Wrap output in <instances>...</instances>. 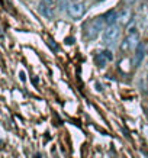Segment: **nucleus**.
Returning <instances> with one entry per match:
<instances>
[{"label": "nucleus", "mask_w": 148, "mask_h": 158, "mask_svg": "<svg viewBox=\"0 0 148 158\" xmlns=\"http://www.w3.org/2000/svg\"><path fill=\"white\" fill-rule=\"evenodd\" d=\"M105 25H106V22H105V19H103V16H96L90 22H87L86 28H84V36H86V39H89V41L96 39L100 35L102 31H105V29H103Z\"/></svg>", "instance_id": "nucleus-1"}, {"label": "nucleus", "mask_w": 148, "mask_h": 158, "mask_svg": "<svg viewBox=\"0 0 148 158\" xmlns=\"http://www.w3.org/2000/svg\"><path fill=\"white\" fill-rule=\"evenodd\" d=\"M119 35H121V28L118 26V23L109 25L103 31V38L102 39H103L105 44H115L119 38Z\"/></svg>", "instance_id": "nucleus-2"}, {"label": "nucleus", "mask_w": 148, "mask_h": 158, "mask_svg": "<svg viewBox=\"0 0 148 158\" xmlns=\"http://www.w3.org/2000/svg\"><path fill=\"white\" fill-rule=\"evenodd\" d=\"M68 10V15L71 16L73 19H80L83 18V15L86 13V7L81 2H71L67 7Z\"/></svg>", "instance_id": "nucleus-3"}, {"label": "nucleus", "mask_w": 148, "mask_h": 158, "mask_svg": "<svg viewBox=\"0 0 148 158\" xmlns=\"http://www.w3.org/2000/svg\"><path fill=\"white\" fill-rule=\"evenodd\" d=\"M139 45V36L138 34H132V35H128V38L125 39L122 45H121V48H122V52H129V51H132Z\"/></svg>", "instance_id": "nucleus-4"}, {"label": "nucleus", "mask_w": 148, "mask_h": 158, "mask_svg": "<svg viewBox=\"0 0 148 158\" xmlns=\"http://www.w3.org/2000/svg\"><path fill=\"white\" fill-rule=\"evenodd\" d=\"M144 57H145V45L142 42H139V45L135 48V55H134V65L135 67H139L144 61Z\"/></svg>", "instance_id": "nucleus-5"}, {"label": "nucleus", "mask_w": 148, "mask_h": 158, "mask_svg": "<svg viewBox=\"0 0 148 158\" xmlns=\"http://www.w3.org/2000/svg\"><path fill=\"white\" fill-rule=\"evenodd\" d=\"M38 10H39V13L42 15L44 18H47V19H51L54 15V6H49L47 3H44L42 0H41V3L38 6Z\"/></svg>", "instance_id": "nucleus-6"}, {"label": "nucleus", "mask_w": 148, "mask_h": 158, "mask_svg": "<svg viewBox=\"0 0 148 158\" xmlns=\"http://www.w3.org/2000/svg\"><path fill=\"white\" fill-rule=\"evenodd\" d=\"M118 22L122 23L124 26L131 23V22H132V12H131V9H124L122 10L121 15H119V18H118Z\"/></svg>", "instance_id": "nucleus-7"}, {"label": "nucleus", "mask_w": 148, "mask_h": 158, "mask_svg": "<svg viewBox=\"0 0 148 158\" xmlns=\"http://www.w3.org/2000/svg\"><path fill=\"white\" fill-rule=\"evenodd\" d=\"M118 18H119V15L116 13L115 10H109V12H106V13L103 15V19H105V22H106L108 26L116 23V22H118Z\"/></svg>", "instance_id": "nucleus-8"}, {"label": "nucleus", "mask_w": 148, "mask_h": 158, "mask_svg": "<svg viewBox=\"0 0 148 158\" xmlns=\"http://www.w3.org/2000/svg\"><path fill=\"white\" fill-rule=\"evenodd\" d=\"M100 54L106 58V61H112V60H113V54H112V51H110V49H103Z\"/></svg>", "instance_id": "nucleus-9"}, {"label": "nucleus", "mask_w": 148, "mask_h": 158, "mask_svg": "<svg viewBox=\"0 0 148 158\" xmlns=\"http://www.w3.org/2000/svg\"><path fill=\"white\" fill-rule=\"evenodd\" d=\"M126 34L128 35H132V34H137V26H135L134 22H131V23L126 26Z\"/></svg>", "instance_id": "nucleus-10"}, {"label": "nucleus", "mask_w": 148, "mask_h": 158, "mask_svg": "<svg viewBox=\"0 0 148 158\" xmlns=\"http://www.w3.org/2000/svg\"><path fill=\"white\" fill-rule=\"evenodd\" d=\"M96 61H97V65H100V67H103V65L106 64V58L100 54V55H97V57H96Z\"/></svg>", "instance_id": "nucleus-11"}, {"label": "nucleus", "mask_w": 148, "mask_h": 158, "mask_svg": "<svg viewBox=\"0 0 148 158\" xmlns=\"http://www.w3.org/2000/svg\"><path fill=\"white\" fill-rule=\"evenodd\" d=\"M44 3H47V5L49 6H54V3H55V0H42Z\"/></svg>", "instance_id": "nucleus-12"}, {"label": "nucleus", "mask_w": 148, "mask_h": 158, "mask_svg": "<svg viewBox=\"0 0 148 158\" xmlns=\"http://www.w3.org/2000/svg\"><path fill=\"white\" fill-rule=\"evenodd\" d=\"M147 80H148V71H147Z\"/></svg>", "instance_id": "nucleus-13"}, {"label": "nucleus", "mask_w": 148, "mask_h": 158, "mask_svg": "<svg viewBox=\"0 0 148 158\" xmlns=\"http://www.w3.org/2000/svg\"><path fill=\"white\" fill-rule=\"evenodd\" d=\"M96 2H100V0H96Z\"/></svg>", "instance_id": "nucleus-14"}, {"label": "nucleus", "mask_w": 148, "mask_h": 158, "mask_svg": "<svg viewBox=\"0 0 148 158\" xmlns=\"http://www.w3.org/2000/svg\"><path fill=\"white\" fill-rule=\"evenodd\" d=\"M55 2H57V0H55Z\"/></svg>", "instance_id": "nucleus-15"}, {"label": "nucleus", "mask_w": 148, "mask_h": 158, "mask_svg": "<svg viewBox=\"0 0 148 158\" xmlns=\"http://www.w3.org/2000/svg\"><path fill=\"white\" fill-rule=\"evenodd\" d=\"M147 49H148V48H147Z\"/></svg>", "instance_id": "nucleus-16"}]
</instances>
